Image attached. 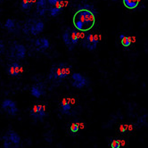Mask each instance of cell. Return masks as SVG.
<instances>
[{"label":"cell","instance_id":"cell-21","mask_svg":"<svg viewBox=\"0 0 148 148\" xmlns=\"http://www.w3.org/2000/svg\"><path fill=\"white\" fill-rule=\"evenodd\" d=\"M121 44L123 47H128L131 45V38L130 37H124L122 39H121Z\"/></svg>","mask_w":148,"mask_h":148},{"label":"cell","instance_id":"cell-16","mask_svg":"<svg viewBox=\"0 0 148 148\" xmlns=\"http://www.w3.org/2000/svg\"><path fill=\"white\" fill-rule=\"evenodd\" d=\"M61 112L62 114H71V103L69 102L68 99H62V101L61 102Z\"/></svg>","mask_w":148,"mask_h":148},{"label":"cell","instance_id":"cell-25","mask_svg":"<svg viewBox=\"0 0 148 148\" xmlns=\"http://www.w3.org/2000/svg\"><path fill=\"white\" fill-rule=\"evenodd\" d=\"M124 37H125V36H124V35H122V34H121V36H120V38H121V39H122V38H124Z\"/></svg>","mask_w":148,"mask_h":148},{"label":"cell","instance_id":"cell-7","mask_svg":"<svg viewBox=\"0 0 148 148\" xmlns=\"http://www.w3.org/2000/svg\"><path fill=\"white\" fill-rule=\"evenodd\" d=\"M2 109L9 115L14 116L18 112L16 103L11 99H5L2 103Z\"/></svg>","mask_w":148,"mask_h":148},{"label":"cell","instance_id":"cell-18","mask_svg":"<svg viewBox=\"0 0 148 148\" xmlns=\"http://www.w3.org/2000/svg\"><path fill=\"white\" fill-rule=\"evenodd\" d=\"M5 28L9 32H14L15 30V22L13 19H7L5 23Z\"/></svg>","mask_w":148,"mask_h":148},{"label":"cell","instance_id":"cell-20","mask_svg":"<svg viewBox=\"0 0 148 148\" xmlns=\"http://www.w3.org/2000/svg\"><path fill=\"white\" fill-rule=\"evenodd\" d=\"M79 130V126L78 121H74L70 125V130L72 134H76Z\"/></svg>","mask_w":148,"mask_h":148},{"label":"cell","instance_id":"cell-17","mask_svg":"<svg viewBox=\"0 0 148 148\" xmlns=\"http://www.w3.org/2000/svg\"><path fill=\"white\" fill-rule=\"evenodd\" d=\"M34 0H22L21 2V7L23 11H28L31 7L33 6Z\"/></svg>","mask_w":148,"mask_h":148},{"label":"cell","instance_id":"cell-5","mask_svg":"<svg viewBox=\"0 0 148 148\" xmlns=\"http://www.w3.org/2000/svg\"><path fill=\"white\" fill-rule=\"evenodd\" d=\"M4 148H18L21 143L20 136L14 130H8L3 136Z\"/></svg>","mask_w":148,"mask_h":148},{"label":"cell","instance_id":"cell-3","mask_svg":"<svg viewBox=\"0 0 148 148\" xmlns=\"http://www.w3.org/2000/svg\"><path fill=\"white\" fill-rule=\"evenodd\" d=\"M44 29V23L38 19H29L23 26V32L28 35L37 36Z\"/></svg>","mask_w":148,"mask_h":148},{"label":"cell","instance_id":"cell-2","mask_svg":"<svg viewBox=\"0 0 148 148\" xmlns=\"http://www.w3.org/2000/svg\"><path fill=\"white\" fill-rule=\"evenodd\" d=\"M71 71V66L67 64V63L65 62L57 63V64L52 66L50 70L49 79L56 81L62 80L69 76Z\"/></svg>","mask_w":148,"mask_h":148},{"label":"cell","instance_id":"cell-6","mask_svg":"<svg viewBox=\"0 0 148 148\" xmlns=\"http://www.w3.org/2000/svg\"><path fill=\"white\" fill-rule=\"evenodd\" d=\"M10 57L14 60H22L26 56V48L22 44H14L9 49Z\"/></svg>","mask_w":148,"mask_h":148},{"label":"cell","instance_id":"cell-8","mask_svg":"<svg viewBox=\"0 0 148 148\" xmlns=\"http://www.w3.org/2000/svg\"><path fill=\"white\" fill-rule=\"evenodd\" d=\"M71 79H72L71 85L73 87L77 88H84L85 86L88 85L87 79L84 76H82L80 73H78V72L72 73Z\"/></svg>","mask_w":148,"mask_h":148},{"label":"cell","instance_id":"cell-24","mask_svg":"<svg viewBox=\"0 0 148 148\" xmlns=\"http://www.w3.org/2000/svg\"><path fill=\"white\" fill-rule=\"evenodd\" d=\"M120 129H121V132H125V128H124V126H123V125L121 126V128H120Z\"/></svg>","mask_w":148,"mask_h":148},{"label":"cell","instance_id":"cell-4","mask_svg":"<svg viewBox=\"0 0 148 148\" xmlns=\"http://www.w3.org/2000/svg\"><path fill=\"white\" fill-rule=\"evenodd\" d=\"M79 35L73 29L68 28L62 34V39L69 50H72L79 42Z\"/></svg>","mask_w":148,"mask_h":148},{"label":"cell","instance_id":"cell-14","mask_svg":"<svg viewBox=\"0 0 148 148\" xmlns=\"http://www.w3.org/2000/svg\"><path fill=\"white\" fill-rule=\"evenodd\" d=\"M34 46L36 47V49L38 51H42V52H44L46 51L50 44H49V41L47 38H37L35 40V43H34Z\"/></svg>","mask_w":148,"mask_h":148},{"label":"cell","instance_id":"cell-12","mask_svg":"<svg viewBox=\"0 0 148 148\" xmlns=\"http://www.w3.org/2000/svg\"><path fill=\"white\" fill-rule=\"evenodd\" d=\"M31 95L36 97V98H40L43 95L45 94V86L42 82H38L36 83L31 87V90H30Z\"/></svg>","mask_w":148,"mask_h":148},{"label":"cell","instance_id":"cell-9","mask_svg":"<svg viewBox=\"0 0 148 148\" xmlns=\"http://www.w3.org/2000/svg\"><path fill=\"white\" fill-rule=\"evenodd\" d=\"M97 43H98V39H97V36L88 34L85 37V38H84V40L82 42V46L90 51H93L97 48Z\"/></svg>","mask_w":148,"mask_h":148},{"label":"cell","instance_id":"cell-10","mask_svg":"<svg viewBox=\"0 0 148 148\" xmlns=\"http://www.w3.org/2000/svg\"><path fill=\"white\" fill-rule=\"evenodd\" d=\"M29 114L31 117H33L34 119H40L42 120L46 116V108L44 105L41 104H36L31 108Z\"/></svg>","mask_w":148,"mask_h":148},{"label":"cell","instance_id":"cell-22","mask_svg":"<svg viewBox=\"0 0 148 148\" xmlns=\"http://www.w3.org/2000/svg\"><path fill=\"white\" fill-rule=\"evenodd\" d=\"M111 146L112 148H121V140L118 139H112L111 141Z\"/></svg>","mask_w":148,"mask_h":148},{"label":"cell","instance_id":"cell-19","mask_svg":"<svg viewBox=\"0 0 148 148\" xmlns=\"http://www.w3.org/2000/svg\"><path fill=\"white\" fill-rule=\"evenodd\" d=\"M138 0H123L124 5L128 9H135L137 5H138Z\"/></svg>","mask_w":148,"mask_h":148},{"label":"cell","instance_id":"cell-13","mask_svg":"<svg viewBox=\"0 0 148 148\" xmlns=\"http://www.w3.org/2000/svg\"><path fill=\"white\" fill-rule=\"evenodd\" d=\"M22 72V66L17 62H14L10 63L7 67V73L12 77H17Z\"/></svg>","mask_w":148,"mask_h":148},{"label":"cell","instance_id":"cell-23","mask_svg":"<svg viewBox=\"0 0 148 148\" xmlns=\"http://www.w3.org/2000/svg\"><path fill=\"white\" fill-rule=\"evenodd\" d=\"M5 51V45L3 43V41L0 39V55H2Z\"/></svg>","mask_w":148,"mask_h":148},{"label":"cell","instance_id":"cell-11","mask_svg":"<svg viewBox=\"0 0 148 148\" xmlns=\"http://www.w3.org/2000/svg\"><path fill=\"white\" fill-rule=\"evenodd\" d=\"M66 5H68V2L64 1V0H59L56 5L49 6L48 11L50 13V15L52 17H56L57 15H59L62 13L63 7H64Z\"/></svg>","mask_w":148,"mask_h":148},{"label":"cell","instance_id":"cell-15","mask_svg":"<svg viewBox=\"0 0 148 148\" xmlns=\"http://www.w3.org/2000/svg\"><path fill=\"white\" fill-rule=\"evenodd\" d=\"M37 13L40 15L43 16L48 11L49 5L47 3V0H37Z\"/></svg>","mask_w":148,"mask_h":148},{"label":"cell","instance_id":"cell-1","mask_svg":"<svg viewBox=\"0 0 148 148\" xmlns=\"http://www.w3.org/2000/svg\"><path fill=\"white\" fill-rule=\"evenodd\" d=\"M96 23L95 14L88 9H80L73 16V24L79 31L91 29Z\"/></svg>","mask_w":148,"mask_h":148}]
</instances>
